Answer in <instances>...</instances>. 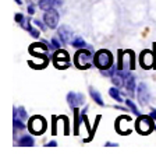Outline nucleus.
Instances as JSON below:
<instances>
[{"label":"nucleus","mask_w":156,"mask_h":158,"mask_svg":"<svg viewBox=\"0 0 156 158\" xmlns=\"http://www.w3.org/2000/svg\"><path fill=\"white\" fill-rule=\"evenodd\" d=\"M28 13H30V14H34V13H35V9H34V6L28 7Z\"/></svg>","instance_id":"nucleus-27"},{"label":"nucleus","mask_w":156,"mask_h":158,"mask_svg":"<svg viewBox=\"0 0 156 158\" xmlns=\"http://www.w3.org/2000/svg\"><path fill=\"white\" fill-rule=\"evenodd\" d=\"M68 99V105L73 108H78L80 105H82L85 102V98H84L82 94H77V93H70L67 95Z\"/></svg>","instance_id":"nucleus-8"},{"label":"nucleus","mask_w":156,"mask_h":158,"mask_svg":"<svg viewBox=\"0 0 156 158\" xmlns=\"http://www.w3.org/2000/svg\"><path fill=\"white\" fill-rule=\"evenodd\" d=\"M52 44H53V48H59V46H60V44L57 42V39H53V41H52Z\"/></svg>","instance_id":"nucleus-26"},{"label":"nucleus","mask_w":156,"mask_h":158,"mask_svg":"<svg viewBox=\"0 0 156 158\" xmlns=\"http://www.w3.org/2000/svg\"><path fill=\"white\" fill-rule=\"evenodd\" d=\"M34 23H35L36 25H39V27H41V28H45V27H43V24H42L41 21H38V20H36V21H34Z\"/></svg>","instance_id":"nucleus-28"},{"label":"nucleus","mask_w":156,"mask_h":158,"mask_svg":"<svg viewBox=\"0 0 156 158\" xmlns=\"http://www.w3.org/2000/svg\"><path fill=\"white\" fill-rule=\"evenodd\" d=\"M126 88L128 89V91H131V93L135 89V78H134L133 76H128V77L126 78Z\"/></svg>","instance_id":"nucleus-16"},{"label":"nucleus","mask_w":156,"mask_h":158,"mask_svg":"<svg viewBox=\"0 0 156 158\" xmlns=\"http://www.w3.org/2000/svg\"><path fill=\"white\" fill-rule=\"evenodd\" d=\"M47 51H49V49H47V46H45L43 44H34L30 48L31 53H32V55L36 53V56H38V57H43L45 56L43 53H46Z\"/></svg>","instance_id":"nucleus-10"},{"label":"nucleus","mask_w":156,"mask_h":158,"mask_svg":"<svg viewBox=\"0 0 156 158\" xmlns=\"http://www.w3.org/2000/svg\"><path fill=\"white\" fill-rule=\"evenodd\" d=\"M47 146H49V147H54V146H57V144H56V141H50V143H47Z\"/></svg>","instance_id":"nucleus-29"},{"label":"nucleus","mask_w":156,"mask_h":158,"mask_svg":"<svg viewBox=\"0 0 156 158\" xmlns=\"http://www.w3.org/2000/svg\"><path fill=\"white\" fill-rule=\"evenodd\" d=\"M150 116H152V118H155V119H156V110H153V112H152V115H150Z\"/></svg>","instance_id":"nucleus-30"},{"label":"nucleus","mask_w":156,"mask_h":158,"mask_svg":"<svg viewBox=\"0 0 156 158\" xmlns=\"http://www.w3.org/2000/svg\"><path fill=\"white\" fill-rule=\"evenodd\" d=\"M94 63L100 70H107V69H110L113 64V56L109 51L102 49V51H99L96 55H95Z\"/></svg>","instance_id":"nucleus-1"},{"label":"nucleus","mask_w":156,"mask_h":158,"mask_svg":"<svg viewBox=\"0 0 156 158\" xmlns=\"http://www.w3.org/2000/svg\"><path fill=\"white\" fill-rule=\"evenodd\" d=\"M126 104L128 105V106L131 108V109H133V112H134V114H138V112H139V110L137 109V106H135V105H134V102H133V101H130V99H127V101H126Z\"/></svg>","instance_id":"nucleus-22"},{"label":"nucleus","mask_w":156,"mask_h":158,"mask_svg":"<svg viewBox=\"0 0 156 158\" xmlns=\"http://www.w3.org/2000/svg\"><path fill=\"white\" fill-rule=\"evenodd\" d=\"M43 20H45V23H46V25L49 28H56L57 24H59V13L53 9L47 10L43 15Z\"/></svg>","instance_id":"nucleus-6"},{"label":"nucleus","mask_w":156,"mask_h":158,"mask_svg":"<svg viewBox=\"0 0 156 158\" xmlns=\"http://www.w3.org/2000/svg\"><path fill=\"white\" fill-rule=\"evenodd\" d=\"M17 2V4H21V0H15Z\"/></svg>","instance_id":"nucleus-31"},{"label":"nucleus","mask_w":156,"mask_h":158,"mask_svg":"<svg viewBox=\"0 0 156 158\" xmlns=\"http://www.w3.org/2000/svg\"><path fill=\"white\" fill-rule=\"evenodd\" d=\"M30 32H31V35H32V36H34V38H38V36H39V31L34 30V28H32V30H31V31H30Z\"/></svg>","instance_id":"nucleus-24"},{"label":"nucleus","mask_w":156,"mask_h":158,"mask_svg":"<svg viewBox=\"0 0 156 158\" xmlns=\"http://www.w3.org/2000/svg\"><path fill=\"white\" fill-rule=\"evenodd\" d=\"M54 66L57 69H66L70 66V57L66 51H57L54 53Z\"/></svg>","instance_id":"nucleus-5"},{"label":"nucleus","mask_w":156,"mask_h":158,"mask_svg":"<svg viewBox=\"0 0 156 158\" xmlns=\"http://www.w3.org/2000/svg\"><path fill=\"white\" fill-rule=\"evenodd\" d=\"M30 130L34 134H41L46 130V120L41 116H34L30 120Z\"/></svg>","instance_id":"nucleus-4"},{"label":"nucleus","mask_w":156,"mask_h":158,"mask_svg":"<svg viewBox=\"0 0 156 158\" xmlns=\"http://www.w3.org/2000/svg\"><path fill=\"white\" fill-rule=\"evenodd\" d=\"M14 118H20V119L25 120L27 119V112H25V109H24V108H20L18 112L17 110H14Z\"/></svg>","instance_id":"nucleus-18"},{"label":"nucleus","mask_w":156,"mask_h":158,"mask_svg":"<svg viewBox=\"0 0 156 158\" xmlns=\"http://www.w3.org/2000/svg\"><path fill=\"white\" fill-rule=\"evenodd\" d=\"M153 129L152 116H139L137 120V130L141 134H149Z\"/></svg>","instance_id":"nucleus-3"},{"label":"nucleus","mask_w":156,"mask_h":158,"mask_svg":"<svg viewBox=\"0 0 156 158\" xmlns=\"http://www.w3.org/2000/svg\"><path fill=\"white\" fill-rule=\"evenodd\" d=\"M21 27H22L24 30H27V31H31V30H32V27H31L30 20H28V18H24V20L21 21Z\"/></svg>","instance_id":"nucleus-20"},{"label":"nucleus","mask_w":156,"mask_h":158,"mask_svg":"<svg viewBox=\"0 0 156 158\" xmlns=\"http://www.w3.org/2000/svg\"><path fill=\"white\" fill-rule=\"evenodd\" d=\"M59 36H60V39H62V42L67 44V42H70V39H71V31L68 30L67 27H60L59 28Z\"/></svg>","instance_id":"nucleus-11"},{"label":"nucleus","mask_w":156,"mask_h":158,"mask_svg":"<svg viewBox=\"0 0 156 158\" xmlns=\"http://www.w3.org/2000/svg\"><path fill=\"white\" fill-rule=\"evenodd\" d=\"M109 95L112 97V98H114L116 101L121 102V97H120V93H118V89H117V88H114V87L109 89Z\"/></svg>","instance_id":"nucleus-17"},{"label":"nucleus","mask_w":156,"mask_h":158,"mask_svg":"<svg viewBox=\"0 0 156 158\" xmlns=\"http://www.w3.org/2000/svg\"><path fill=\"white\" fill-rule=\"evenodd\" d=\"M89 94H91V97H92V99H94L95 102H96L98 105H100V106H105V102H103V99H102V97H100V94L98 93L95 88H89Z\"/></svg>","instance_id":"nucleus-13"},{"label":"nucleus","mask_w":156,"mask_h":158,"mask_svg":"<svg viewBox=\"0 0 156 158\" xmlns=\"http://www.w3.org/2000/svg\"><path fill=\"white\" fill-rule=\"evenodd\" d=\"M94 59L95 57H92V53L89 51L81 49V51H78L75 53L74 62H75V66L78 69L85 70V69H89V67H91V64L94 63Z\"/></svg>","instance_id":"nucleus-2"},{"label":"nucleus","mask_w":156,"mask_h":158,"mask_svg":"<svg viewBox=\"0 0 156 158\" xmlns=\"http://www.w3.org/2000/svg\"><path fill=\"white\" fill-rule=\"evenodd\" d=\"M139 63H141V66L144 69H150L153 66V63H155V57H153L152 52H149V51L142 52L141 56H139Z\"/></svg>","instance_id":"nucleus-7"},{"label":"nucleus","mask_w":156,"mask_h":158,"mask_svg":"<svg viewBox=\"0 0 156 158\" xmlns=\"http://www.w3.org/2000/svg\"><path fill=\"white\" fill-rule=\"evenodd\" d=\"M54 3H56V0H39V7L45 11H47L54 6Z\"/></svg>","instance_id":"nucleus-14"},{"label":"nucleus","mask_w":156,"mask_h":158,"mask_svg":"<svg viewBox=\"0 0 156 158\" xmlns=\"http://www.w3.org/2000/svg\"><path fill=\"white\" fill-rule=\"evenodd\" d=\"M73 46L74 48H84V46H85V41H84L81 36H78V38H75L73 41Z\"/></svg>","instance_id":"nucleus-19"},{"label":"nucleus","mask_w":156,"mask_h":158,"mask_svg":"<svg viewBox=\"0 0 156 158\" xmlns=\"http://www.w3.org/2000/svg\"><path fill=\"white\" fill-rule=\"evenodd\" d=\"M20 146H25V147H31L34 146V139L31 137V136H22V137L20 139Z\"/></svg>","instance_id":"nucleus-15"},{"label":"nucleus","mask_w":156,"mask_h":158,"mask_svg":"<svg viewBox=\"0 0 156 158\" xmlns=\"http://www.w3.org/2000/svg\"><path fill=\"white\" fill-rule=\"evenodd\" d=\"M137 95H138V99H139V102H141V105H146L148 99H149V93H148V87L145 85L144 83H141L138 85Z\"/></svg>","instance_id":"nucleus-9"},{"label":"nucleus","mask_w":156,"mask_h":158,"mask_svg":"<svg viewBox=\"0 0 156 158\" xmlns=\"http://www.w3.org/2000/svg\"><path fill=\"white\" fill-rule=\"evenodd\" d=\"M24 120L20 119V118H14V127L15 129H24L25 127V125H24Z\"/></svg>","instance_id":"nucleus-21"},{"label":"nucleus","mask_w":156,"mask_h":158,"mask_svg":"<svg viewBox=\"0 0 156 158\" xmlns=\"http://www.w3.org/2000/svg\"><path fill=\"white\" fill-rule=\"evenodd\" d=\"M126 77V76L123 74V73L120 72H116L114 74H113V84H116L117 87H121V85H126V80H123V78Z\"/></svg>","instance_id":"nucleus-12"},{"label":"nucleus","mask_w":156,"mask_h":158,"mask_svg":"<svg viewBox=\"0 0 156 158\" xmlns=\"http://www.w3.org/2000/svg\"><path fill=\"white\" fill-rule=\"evenodd\" d=\"M78 125H80V116H78V110L75 109V134L78 133Z\"/></svg>","instance_id":"nucleus-23"},{"label":"nucleus","mask_w":156,"mask_h":158,"mask_svg":"<svg viewBox=\"0 0 156 158\" xmlns=\"http://www.w3.org/2000/svg\"><path fill=\"white\" fill-rule=\"evenodd\" d=\"M22 20H24V15L22 14H17V15H15V21H17V23H21Z\"/></svg>","instance_id":"nucleus-25"}]
</instances>
